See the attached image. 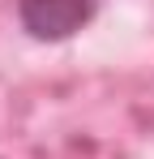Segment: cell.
<instances>
[{
    "label": "cell",
    "mask_w": 154,
    "mask_h": 159,
    "mask_svg": "<svg viewBox=\"0 0 154 159\" xmlns=\"http://www.w3.org/2000/svg\"><path fill=\"white\" fill-rule=\"evenodd\" d=\"M99 0H13L17 22L39 43H64L94 17Z\"/></svg>",
    "instance_id": "6da1fadb"
}]
</instances>
